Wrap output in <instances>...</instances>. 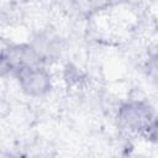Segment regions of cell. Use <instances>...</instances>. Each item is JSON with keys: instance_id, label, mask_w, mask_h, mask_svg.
<instances>
[{"instance_id": "cell-1", "label": "cell", "mask_w": 158, "mask_h": 158, "mask_svg": "<svg viewBox=\"0 0 158 158\" xmlns=\"http://www.w3.org/2000/svg\"><path fill=\"white\" fill-rule=\"evenodd\" d=\"M23 88L28 93L41 94L46 90L48 84V77L44 72L40 70L38 68H23L21 74Z\"/></svg>"}]
</instances>
